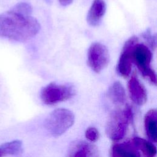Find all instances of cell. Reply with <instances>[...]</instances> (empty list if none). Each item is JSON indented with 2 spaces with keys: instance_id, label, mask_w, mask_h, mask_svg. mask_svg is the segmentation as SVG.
Wrapping results in <instances>:
<instances>
[{
  "instance_id": "cell-1",
  "label": "cell",
  "mask_w": 157,
  "mask_h": 157,
  "mask_svg": "<svg viewBox=\"0 0 157 157\" xmlns=\"http://www.w3.org/2000/svg\"><path fill=\"white\" fill-rule=\"evenodd\" d=\"M32 7L19 2L10 10L0 14V36L17 42H25L34 37L40 26L32 14Z\"/></svg>"
},
{
  "instance_id": "cell-2",
  "label": "cell",
  "mask_w": 157,
  "mask_h": 157,
  "mask_svg": "<svg viewBox=\"0 0 157 157\" xmlns=\"http://www.w3.org/2000/svg\"><path fill=\"white\" fill-rule=\"evenodd\" d=\"M132 110L129 105L123 109L113 111L107 123L105 131L113 141H119L126 135L129 123L132 120Z\"/></svg>"
},
{
  "instance_id": "cell-3",
  "label": "cell",
  "mask_w": 157,
  "mask_h": 157,
  "mask_svg": "<svg viewBox=\"0 0 157 157\" xmlns=\"http://www.w3.org/2000/svg\"><path fill=\"white\" fill-rule=\"evenodd\" d=\"M74 115L67 109H58L52 112L44 121L47 132L54 137L64 134L74 123Z\"/></svg>"
},
{
  "instance_id": "cell-4",
  "label": "cell",
  "mask_w": 157,
  "mask_h": 157,
  "mask_svg": "<svg viewBox=\"0 0 157 157\" xmlns=\"http://www.w3.org/2000/svg\"><path fill=\"white\" fill-rule=\"evenodd\" d=\"M152 55L149 48L143 44H136L132 51V61L142 75L151 84L156 85V75L151 67Z\"/></svg>"
},
{
  "instance_id": "cell-5",
  "label": "cell",
  "mask_w": 157,
  "mask_h": 157,
  "mask_svg": "<svg viewBox=\"0 0 157 157\" xmlns=\"http://www.w3.org/2000/svg\"><path fill=\"white\" fill-rule=\"evenodd\" d=\"M75 93L72 85L52 82L41 90L40 99L45 104L53 105L71 99Z\"/></svg>"
},
{
  "instance_id": "cell-6",
  "label": "cell",
  "mask_w": 157,
  "mask_h": 157,
  "mask_svg": "<svg viewBox=\"0 0 157 157\" xmlns=\"http://www.w3.org/2000/svg\"><path fill=\"white\" fill-rule=\"evenodd\" d=\"M110 61L109 52L101 43L91 44L88 50L87 62L90 67L95 72L99 73L107 67Z\"/></svg>"
},
{
  "instance_id": "cell-7",
  "label": "cell",
  "mask_w": 157,
  "mask_h": 157,
  "mask_svg": "<svg viewBox=\"0 0 157 157\" xmlns=\"http://www.w3.org/2000/svg\"><path fill=\"white\" fill-rule=\"evenodd\" d=\"M138 43V38L131 37L124 44L117 66V72L122 77L129 76L132 69V51L134 46Z\"/></svg>"
},
{
  "instance_id": "cell-8",
  "label": "cell",
  "mask_w": 157,
  "mask_h": 157,
  "mask_svg": "<svg viewBox=\"0 0 157 157\" xmlns=\"http://www.w3.org/2000/svg\"><path fill=\"white\" fill-rule=\"evenodd\" d=\"M128 88L131 99L139 105L144 104L147 100V93L144 85L136 75H132L128 83Z\"/></svg>"
},
{
  "instance_id": "cell-9",
  "label": "cell",
  "mask_w": 157,
  "mask_h": 157,
  "mask_svg": "<svg viewBox=\"0 0 157 157\" xmlns=\"http://www.w3.org/2000/svg\"><path fill=\"white\" fill-rule=\"evenodd\" d=\"M69 157H99L97 148L85 141H75L69 148Z\"/></svg>"
},
{
  "instance_id": "cell-10",
  "label": "cell",
  "mask_w": 157,
  "mask_h": 157,
  "mask_svg": "<svg viewBox=\"0 0 157 157\" xmlns=\"http://www.w3.org/2000/svg\"><path fill=\"white\" fill-rule=\"evenodd\" d=\"M106 10V4L104 0H94L88 12L86 21L91 26H98Z\"/></svg>"
},
{
  "instance_id": "cell-11",
  "label": "cell",
  "mask_w": 157,
  "mask_h": 157,
  "mask_svg": "<svg viewBox=\"0 0 157 157\" xmlns=\"http://www.w3.org/2000/svg\"><path fill=\"white\" fill-rule=\"evenodd\" d=\"M110 156L140 157V155L132 142H126L113 144L110 148Z\"/></svg>"
},
{
  "instance_id": "cell-12",
  "label": "cell",
  "mask_w": 157,
  "mask_h": 157,
  "mask_svg": "<svg viewBox=\"0 0 157 157\" xmlns=\"http://www.w3.org/2000/svg\"><path fill=\"white\" fill-rule=\"evenodd\" d=\"M157 114L155 109L148 110L145 115L144 126L147 136L153 142H156L157 139Z\"/></svg>"
},
{
  "instance_id": "cell-13",
  "label": "cell",
  "mask_w": 157,
  "mask_h": 157,
  "mask_svg": "<svg viewBox=\"0 0 157 157\" xmlns=\"http://www.w3.org/2000/svg\"><path fill=\"white\" fill-rule=\"evenodd\" d=\"M107 96L114 104H123L126 101V92L122 84L118 81L113 82L108 89Z\"/></svg>"
},
{
  "instance_id": "cell-14",
  "label": "cell",
  "mask_w": 157,
  "mask_h": 157,
  "mask_svg": "<svg viewBox=\"0 0 157 157\" xmlns=\"http://www.w3.org/2000/svg\"><path fill=\"white\" fill-rule=\"evenodd\" d=\"M132 142L137 149L143 153L145 157H155L156 148L150 142L139 137H135L132 139Z\"/></svg>"
},
{
  "instance_id": "cell-15",
  "label": "cell",
  "mask_w": 157,
  "mask_h": 157,
  "mask_svg": "<svg viewBox=\"0 0 157 157\" xmlns=\"http://www.w3.org/2000/svg\"><path fill=\"white\" fill-rule=\"evenodd\" d=\"M1 151L6 156H18L23 152V143L20 140H14L4 143L0 145Z\"/></svg>"
},
{
  "instance_id": "cell-16",
  "label": "cell",
  "mask_w": 157,
  "mask_h": 157,
  "mask_svg": "<svg viewBox=\"0 0 157 157\" xmlns=\"http://www.w3.org/2000/svg\"><path fill=\"white\" fill-rule=\"evenodd\" d=\"M85 137L91 142H95L99 139V132L94 127H89L85 132Z\"/></svg>"
},
{
  "instance_id": "cell-17",
  "label": "cell",
  "mask_w": 157,
  "mask_h": 157,
  "mask_svg": "<svg viewBox=\"0 0 157 157\" xmlns=\"http://www.w3.org/2000/svg\"><path fill=\"white\" fill-rule=\"evenodd\" d=\"M143 37L144 39H145L147 41H148V42L149 43V44L151 45V47H155L156 46L155 37L153 36L151 34L150 31L149 30H147V31L143 34Z\"/></svg>"
},
{
  "instance_id": "cell-18",
  "label": "cell",
  "mask_w": 157,
  "mask_h": 157,
  "mask_svg": "<svg viewBox=\"0 0 157 157\" xmlns=\"http://www.w3.org/2000/svg\"><path fill=\"white\" fill-rule=\"evenodd\" d=\"M59 4L63 6H67L71 4L73 0H58Z\"/></svg>"
},
{
  "instance_id": "cell-19",
  "label": "cell",
  "mask_w": 157,
  "mask_h": 157,
  "mask_svg": "<svg viewBox=\"0 0 157 157\" xmlns=\"http://www.w3.org/2000/svg\"><path fill=\"white\" fill-rule=\"evenodd\" d=\"M0 157H4V156H3L2 153L1 151V149H0Z\"/></svg>"
}]
</instances>
